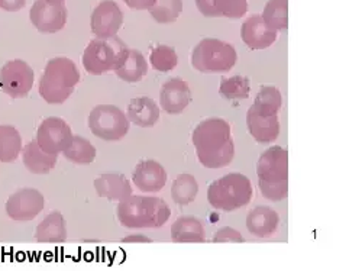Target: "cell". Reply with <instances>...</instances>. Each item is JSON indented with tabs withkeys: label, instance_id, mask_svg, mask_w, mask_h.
I'll return each mask as SVG.
<instances>
[{
	"label": "cell",
	"instance_id": "ffe728a7",
	"mask_svg": "<svg viewBox=\"0 0 362 271\" xmlns=\"http://www.w3.org/2000/svg\"><path fill=\"white\" fill-rule=\"evenodd\" d=\"M280 226V215L273 207L257 206L250 210L247 215V228L248 231L258 236L267 238L274 235Z\"/></svg>",
	"mask_w": 362,
	"mask_h": 271
},
{
	"label": "cell",
	"instance_id": "5b68a950",
	"mask_svg": "<svg viewBox=\"0 0 362 271\" xmlns=\"http://www.w3.org/2000/svg\"><path fill=\"white\" fill-rule=\"evenodd\" d=\"M252 199L251 180L240 173H229L209 186L207 200L214 209L233 212L247 206Z\"/></svg>",
	"mask_w": 362,
	"mask_h": 271
},
{
	"label": "cell",
	"instance_id": "3957f363",
	"mask_svg": "<svg viewBox=\"0 0 362 271\" xmlns=\"http://www.w3.org/2000/svg\"><path fill=\"white\" fill-rule=\"evenodd\" d=\"M261 195L271 202H281L288 196V151L283 146H271L257 164Z\"/></svg>",
	"mask_w": 362,
	"mask_h": 271
},
{
	"label": "cell",
	"instance_id": "83f0119b",
	"mask_svg": "<svg viewBox=\"0 0 362 271\" xmlns=\"http://www.w3.org/2000/svg\"><path fill=\"white\" fill-rule=\"evenodd\" d=\"M199 183L194 175L189 173L180 174L171 186V197L180 206H187L197 197Z\"/></svg>",
	"mask_w": 362,
	"mask_h": 271
},
{
	"label": "cell",
	"instance_id": "d6a6232c",
	"mask_svg": "<svg viewBox=\"0 0 362 271\" xmlns=\"http://www.w3.org/2000/svg\"><path fill=\"white\" fill-rule=\"evenodd\" d=\"M252 106L267 110V112L279 113L283 106L281 92L274 86H264L259 88V92H258Z\"/></svg>",
	"mask_w": 362,
	"mask_h": 271
},
{
	"label": "cell",
	"instance_id": "603a6c76",
	"mask_svg": "<svg viewBox=\"0 0 362 271\" xmlns=\"http://www.w3.org/2000/svg\"><path fill=\"white\" fill-rule=\"evenodd\" d=\"M58 161V156L47 154L37 139L28 142L22 148V163L33 174H48Z\"/></svg>",
	"mask_w": 362,
	"mask_h": 271
},
{
	"label": "cell",
	"instance_id": "f546056e",
	"mask_svg": "<svg viewBox=\"0 0 362 271\" xmlns=\"http://www.w3.org/2000/svg\"><path fill=\"white\" fill-rule=\"evenodd\" d=\"M219 93L226 100L248 99L251 93L250 79L244 76H233L223 79L219 87Z\"/></svg>",
	"mask_w": 362,
	"mask_h": 271
},
{
	"label": "cell",
	"instance_id": "7a4b0ae2",
	"mask_svg": "<svg viewBox=\"0 0 362 271\" xmlns=\"http://www.w3.org/2000/svg\"><path fill=\"white\" fill-rule=\"evenodd\" d=\"M117 221L129 229L161 228L170 217L171 209L165 200L154 196H134L120 200L117 204Z\"/></svg>",
	"mask_w": 362,
	"mask_h": 271
},
{
	"label": "cell",
	"instance_id": "7402d4cb",
	"mask_svg": "<svg viewBox=\"0 0 362 271\" xmlns=\"http://www.w3.org/2000/svg\"><path fill=\"white\" fill-rule=\"evenodd\" d=\"M35 239L41 244H62L67 239V224L59 212L47 215L35 229Z\"/></svg>",
	"mask_w": 362,
	"mask_h": 271
},
{
	"label": "cell",
	"instance_id": "4dcf8cb0",
	"mask_svg": "<svg viewBox=\"0 0 362 271\" xmlns=\"http://www.w3.org/2000/svg\"><path fill=\"white\" fill-rule=\"evenodd\" d=\"M148 12L158 23H174L183 12V0H156Z\"/></svg>",
	"mask_w": 362,
	"mask_h": 271
},
{
	"label": "cell",
	"instance_id": "8d00e7d4",
	"mask_svg": "<svg viewBox=\"0 0 362 271\" xmlns=\"http://www.w3.org/2000/svg\"><path fill=\"white\" fill-rule=\"evenodd\" d=\"M149 236L146 235H142V233H132V235H128L122 239V243H151Z\"/></svg>",
	"mask_w": 362,
	"mask_h": 271
},
{
	"label": "cell",
	"instance_id": "9a60e30c",
	"mask_svg": "<svg viewBox=\"0 0 362 271\" xmlns=\"http://www.w3.org/2000/svg\"><path fill=\"white\" fill-rule=\"evenodd\" d=\"M247 127L257 142H274L280 135L279 113L262 112L251 106L247 112Z\"/></svg>",
	"mask_w": 362,
	"mask_h": 271
},
{
	"label": "cell",
	"instance_id": "7c38bea8",
	"mask_svg": "<svg viewBox=\"0 0 362 271\" xmlns=\"http://www.w3.org/2000/svg\"><path fill=\"white\" fill-rule=\"evenodd\" d=\"M69 18V12L64 4L52 5L47 0H35L29 19L33 25L42 34H55L66 26Z\"/></svg>",
	"mask_w": 362,
	"mask_h": 271
},
{
	"label": "cell",
	"instance_id": "d6986e66",
	"mask_svg": "<svg viewBox=\"0 0 362 271\" xmlns=\"http://www.w3.org/2000/svg\"><path fill=\"white\" fill-rule=\"evenodd\" d=\"M196 6L206 18L240 19L248 12V0H196Z\"/></svg>",
	"mask_w": 362,
	"mask_h": 271
},
{
	"label": "cell",
	"instance_id": "44dd1931",
	"mask_svg": "<svg viewBox=\"0 0 362 271\" xmlns=\"http://www.w3.org/2000/svg\"><path fill=\"white\" fill-rule=\"evenodd\" d=\"M127 116L129 122H132L134 125L139 128H151L158 122L160 108L148 96L135 98L128 105Z\"/></svg>",
	"mask_w": 362,
	"mask_h": 271
},
{
	"label": "cell",
	"instance_id": "4316f807",
	"mask_svg": "<svg viewBox=\"0 0 362 271\" xmlns=\"http://www.w3.org/2000/svg\"><path fill=\"white\" fill-rule=\"evenodd\" d=\"M63 156L66 157V160L77 166H88L96 160L98 151L95 145L87 138L74 135L71 144L63 151Z\"/></svg>",
	"mask_w": 362,
	"mask_h": 271
},
{
	"label": "cell",
	"instance_id": "8992f818",
	"mask_svg": "<svg viewBox=\"0 0 362 271\" xmlns=\"http://www.w3.org/2000/svg\"><path fill=\"white\" fill-rule=\"evenodd\" d=\"M129 47L116 37L93 38L83 52V67L92 76L115 71L124 63Z\"/></svg>",
	"mask_w": 362,
	"mask_h": 271
},
{
	"label": "cell",
	"instance_id": "9c48e42d",
	"mask_svg": "<svg viewBox=\"0 0 362 271\" xmlns=\"http://www.w3.org/2000/svg\"><path fill=\"white\" fill-rule=\"evenodd\" d=\"M34 70L23 59H12L0 70V86L12 99L26 98L34 87Z\"/></svg>",
	"mask_w": 362,
	"mask_h": 271
},
{
	"label": "cell",
	"instance_id": "d4e9b609",
	"mask_svg": "<svg viewBox=\"0 0 362 271\" xmlns=\"http://www.w3.org/2000/svg\"><path fill=\"white\" fill-rule=\"evenodd\" d=\"M148 73V62L142 52L129 48L124 63L115 70V74L127 83H138Z\"/></svg>",
	"mask_w": 362,
	"mask_h": 271
},
{
	"label": "cell",
	"instance_id": "2e32d148",
	"mask_svg": "<svg viewBox=\"0 0 362 271\" xmlns=\"http://www.w3.org/2000/svg\"><path fill=\"white\" fill-rule=\"evenodd\" d=\"M277 37L279 33L267 26L261 13L250 16L243 23V26H240V38H243L244 44L252 51L269 48L277 41Z\"/></svg>",
	"mask_w": 362,
	"mask_h": 271
},
{
	"label": "cell",
	"instance_id": "8fae6325",
	"mask_svg": "<svg viewBox=\"0 0 362 271\" xmlns=\"http://www.w3.org/2000/svg\"><path fill=\"white\" fill-rule=\"evenodd\" d=\"M45 206L42 193L37 189L25 188L15 192L6 202V214L15 222H29L35 219Z\"/></svg>",
	"mask_w": 362,
	"mask_h": 271
},
{
	"label": "cell",
	"instance_id": "f1b7e54d",
	"mask_svg": "<svg viewBox=\"0 0 362 271\" xmlns=\"http://www.w3.org/2000/svg\"><path fill=\"white\" fill-rule=\"evenodd\" d=\"M261 16L273 31H284L288 26V0H268Z\"/></svg>",
	"mask_w": 362,
	"mask_h": 271
},
{
	"label": "cell",
	"instance_id": "30bf717a",
	"mask_svg": "<svg viewBox=\"0 0 362 271\" xmlns=\"http://www.w3.org/2000/svg\"><path fill=\"white\" fill-rule=\"evenodd\" d=\"M73 132L64 119L49 116L44 119L37 131V142L47 154L58 156L73 141Z\"/></svg>",
	"mask_w": 362,
	"mask_h": 271
},
{
	"label": "cell",
	"instance_id": "836d02e7",
	"mask_svg": "<svg viewBox=\"0 0 362 271\" xmlns=\"http://www.w3.org/2000/svg\"><path fill=\"white\" fill-rule=\"evenodd\" d=\"M212 241L214 243H244V236L230 226H223L215 232Z\"/></svg>",
	"mask_w": 362,
	"mask_h": 271
},
{
	"label": "cell",
	"instance_id": "74e56055",
	"mask_svg": "<svg viewBox=\"0 0 362 271\" xmlns=\"http://www.w3.org/2000/svg\"><path fill=\"white\" fill-rule=\"evenodd\" d=\"M48 4H52V5H59V4H64L66 0H47Z\"/></svg>",
	"mask_w": 362,
	"mask_h": 271
},
{
	"label": "cell",
	"instance_id": "cb8c5ba5",
	"mask_svg": "<svg viewBox=\"0 0 362 271\" xmlns=\"http://www.w3.org/2000/svg\"><path fill=\"white\" fill-rule=\"evenodd\" d=\"M171 239L174 243H204V226L194 217H180L171 225Z\"/></svg>",
	"mask_w": 362,
	"mask_h": 271
},
{
	"label": "cell",
	"instance_id": "d590c367",
	"mask_svg": "<svg viewBox=\"0 0 362 271\" xmlns=\"http://www.w3.org/2000/svg\"><path fill=\"white\" fill-rule=\"evenodd\" d=\"M124 2L134 11H148L156 4V0H124Z\"/></svg>",
	"mask_w": 362,
	"mask_h": 271
},
{
	"label": "cell",
	"instance_id": "ac0fdd59",
	"mask_svg": "<svg viewBox=\"0 0 362 271\" xmlns=\"http://www.w3.org/2000/svg\"><path fill=\"white\" fill-rule=\"evenodd\" d=\"M96 193L110 202H120L132 195V186L128 177L122 173H103L93 183Z\"/></svg>",
	"mask_w": 362,
	"mask_h": 271
},
{
	"label": "cell",
	"instance_id": "5bb4252c",
	"mask_svg": "<svg viewBox=\"0 0 362 271\" xmlns=\"http://www.w3.org/2000/svg\"><path fill=\"white\" fill-rule=\"evenodd\" d=\"M192 103V90L181 77L168 79L160 90V105L170 115L185 112Z\"/></svg>",
	"mask_w": 362,
	"mask_h": 271
},
{
	"label": "cell",
	"instance_id": "e0dca14e",
	"mask_svg": "<svg viewBox=\"0 0 362 271\" xmlns=\"http://www.w3.org/2000/svg\"><path fill=\"white\" fill-rule=\"evenodd\" d=\"M132 183L144 193H158L167 183V171L156 160H144L132 173Z\"/></svg>",
	"mask_w": 362,
	"mask_h": 271
},
{
	"label": "cell",
	"instance_id": "484cf974",
	"mask_svg": "<svg viewBox=\"0 0 362 271\" xmlns=\"http://www.w3.org/2000/svg\"><path fill=\"white\" fill-rule=\"evenodd\" d=\"M22 137L12 125H0V163H13L22 153Z\"/></svg>",
	"mask_w": 362,
	"mask_h": 271
},
{
	"label": "cell",
	"instance_id": "ba28073f",
	"mask_svg": "<svg viewBox=\"0 0 362 271\" xmlns=\"http://www.w3.org/2000/svg\"><path fill=\"white\" fill-rule=\"evenodd\" d=\"M128 116L113 105H99L88 115V128L99 139L115 142L129 132Z\"/></svg>",
	"mask_w": 362,
	"mask_h": 271
},
{
	"label": "cell",
	"instance_id": "4fadbf2b",
	"mask_svg": "<svg viewBox=\"0 0 362 271\" xmlns=\"http://www.w3.org/2000/svg\"><path fill=\"white\" fill-rule=\"evenodd\" d=\"M124 23V12L113 0H103L90 16V28L96 38L116 37Z\"/></svg>",
	"mask_w": 362,
	"mask_h": 271
},
{
	"label": "cell",
	"instance_id": "52a82bcc",
	"mask_svg": "<svg viewBox=\"0 0 362 271\" xmlns=\"http://www.w3.org/2000/svg\"><path fill=\"white\" fill-rule=\"evenodd\" d=\"M238 62V52L229 42L218 38H203L192 51V66L204 74L230 71Z\"/></svg>",
	"mask_w": 362,
	"mask_h": 271
},
{
	"label": "cell",
	"instance_id": "1f68e13d",
	"mask_svg": "<svg viewBox=\"0 0 362 271\" xmlns=\"http://www.w3.org/2000/svg\"><path fill=\"white\" fill-rule=\"evenodd\" d=\"M149 59H151V66L161 73H168L174 70L178 64V55L175 50L164 44H158L151 50Z\"/></svg>",
	"mask_w": 362,
	"mask_h": 271
},
{
	"label": "cell",
	"instance_id": "277c9868",
	"mask_svg": "<svg viewBox=\"0 0 362 271\" xmlns=\"http://www.w3.org/2000/svg\"><path fill=\"white\" fill-rule=\"evenodd\" d=\"M80 81L76 63L67 57H55L47 63L40 79V95L48 105H63Z\"/></svg>",
	"mask_w": 362,
	"mask_h": 271
},
{
	"label": "cell",
	"instance_id": "6da1fadb",
	"mask_svg": "<svg viewBox=\"0 0 362 271\" xmlns=\"http://www.w3.org/2000/svg\"><path fill=\"white\" fill-rule=\"evenodd\" d=\"M192 141L202 166L206 168L228 167L235 158V141L228 120L209 117L194 128Z\"/></svg>",
	"mask_w": 362,
	"mask_h": 271
},
{
	"label": "cell",
	"instance_id": "e575fe53",
	"mask_svg": "<svg viewBox=\"0 0 362 271\" xmlns=\"http://www.w3.org/2000/svg\"><path fill=\"white\" fill-rule=\"evenodd\" d=\"M26 0H0V9L6 12H18L23 9Z\"/></svg>",
	"mask_w": 362,
	"mask_h": 271
}]
</instances>
